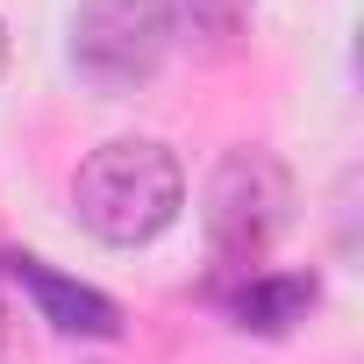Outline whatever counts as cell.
<instances>
[{
	"label": "cell",
	"mask_w": 364,
	"mask_h": 364,
	"mask_svg": "<svg viewBox=\"0 0 364 364\" xmlns=\"http://www.w3.org/2000/svg\"><path fill=\"white\" fill-rule=\"evenodd\" d=\"M72 208H79V222L100 243L143 250V243H157L178 222V208H186V171H178V157L157 136H114V143H100L79 164Z\"/></svg>",
	"instance_id": "cell-1"
},
{
	"label": "cell",
	"mask_w": 364,
	"mask_h": 364,
	"mask_svg": "<svg viewBox=\"0 0 364 364\" xmlns=\"http://www.w3.org/2000/svg\"><path fill=\"white\" fill-rule=\"evenodd\" d=\"M293 208H300L293 171H286L272 150H257V143L229 150V157L215 164V178H208V208H200L215 272H222V279L257 272V264L272 257V243L293 229Z\"/></svg>",
	"instance_id": "cell-2"
},
{
	"label": "cell",
	"mask_w": 364,
	"mask_h": 364,
	"mask_svg": "<svg viewBox=\"0 0 364 364\" xmlns=\"http://www.w3.org/2000/svg\"><path fill=\"white\" fill-rule=\"evenodd\" d=\"M65 50L93 93H136L171 58V15L164 0H79Z\"/></svg>",
	"instance_id": "cell-3"
},
{
	"label": "cell",
	"mask_w": 364,
	"mask_h": 364,
	"mask_svg": "<svg viewBox=\"0 0 364 364\" xmlns=\"http://www.w3.org/2000/svg\"><path fill=\"white\" fill-rule=\"evenodd\" d=\"M0 264H8V279L36 300V314H43L58 336H86V343H114V336H122V307H114L100 286L65 279V272H58V264H43L36 250H8Z\"/></svg>",
	"instance_id": "cell-4"
},
{
	"label": "cell",
	"mask_w": 364,
	"mask_h": 364,
	"mask_svg": "<svg viewBox=\"0 0 364 364\" xmlns=\"http://www.w3.org/2000/svg\"><path fill=\"white\" fill-rule=\"evenodd\" d=\"M215 300L229 307L236 328L286 336L293 321H307V307H314V279H307V272H264V264H257V272H243V279H222Z\"/></svg>",
	"instance_id": "cell-5"
},
{
	"label": "cell",
	"mask_w": 364,
	"mask_h": 364,
	"mask_svg": "<svg viewBox=\"0 0 364 364\" xmlns=\"http://www.w3.org/2000/svg\"><path fill=\"white\" fill-rule=\"evenodd\" d=\"M164 15H171V36H193L208 50H229L250 29V0H164Z\"/></svg>",
	"instance_id": "cell-6"
},
{
	"label": "cell",
	"mask_w": 364,
	"mask_h": 364,
	"mask_svg": "<svg viewBox=\"0 0 364 364\" xmlns=\"http://www.w3.org/2000/svg\"><path fill=\"white\" fill-rule=\"evenodd\" d=\"M0 72H8V22H0Z\"/></svg>",
	"instance_id": "cell-7"
},
{
	"label": "cell",
	"mask_w": 364,
	"mask_h": 364,
	"mask_svg": "<svg viewBox=\"0 0 364 364\" xmlns=\"http://www.w3.org/2000/svg\"><path fill=\"white\" fill-rule=\"evenodd\" d=\"M0 350H8V314H0Z\"/></svg>",
	"instance_id": "cell-8"
}]
</instances>
